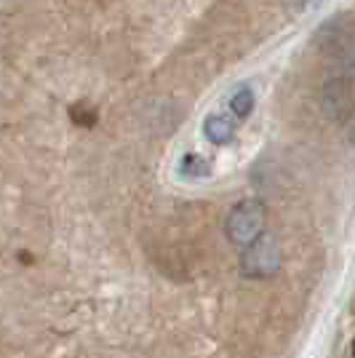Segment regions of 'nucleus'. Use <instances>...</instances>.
Here are the masks:
<instances>
[{
	"label": "nucleus",
	"instance_id": "1",
	"mask_svg": "<svg viewBox=\"0 0 355 358\" xmlns=\"http://www.w3.org/2000/svg\"><path fill=\"white\" fill-rule=\"evenodd\" d=\"M265 224H267V209L262 201L256 198H246L233 206V211L227 214V222H224V233L227 238L233 241L236 246H249L256 238L265 236Z\"/></svg>",
	"mask_w": 355,
	"mask_h": 358
},
{
	"label": "nucleus",
	"instance_id": "6",
	"mask_svg": "<svg viewBox=\"0 0 355 358\" xmlns=\"http://www.w3.org/2000/svg\"><path fill=\"white\" fill-rule=\"evenodd\" d=\"M350 142H353V145H355V129H353V134H350Z\"/></svg>",
	"mask_w": 355,
	"mask_h": 358
},
{
	"label": "nucleus",
	"instance_id": "3",
	"mask_svg": "<svg viewBox=\"0 0 355 358\" xmlns=\"http://www.w3.org/2000/svg\"><path fill=\"white\" fill-rule=\"evenodd\" d=\"M203 134H206V139L211 145H227L236 136V123L227 118V115L214 113V115H208L203 120Z\"/></svg>",
	"mask_w": 355,
	"mask_h": 358
},
{
	"label": "nucleus",
	"instance_id": "2",
	"mask_svg": "<svg viewBox=\"0 0 355 358\" xmlns=\"http://www.w3.org/2000/svg\"><path fill=\"white\" fill-rule=\"evenodd\" d=\"M283 252L275 236H262L243 249L240 257V273L246 278H270L281 270Z\"/></svg>",
	"mask_w": 355,
	"mask_h": 358
},
{
	"label": "nucleus",
	"instance_id": "5",
	"mask_svg": "<svg viewBox=\"0 0 355 358\" xmlns=\"http://www.w3.org/2000/svg\"><path fill=\"white\" fill-rule=\"evenodd\" d=\"M179 169H182V174H187V177H206L208 161L206 158H201V155H195V152H190V155L182 158Z\"/></svg>",
	"mask_w": 355,
	"mask_h": 358
},
{
	"label": "nucleus",
	"instance_id": "4",
	"mask_svg": "<svg viewBox=\"0 0 355 358\" xmlns=\"http://www.w3.org/2000/svg\"><path fill=\"white\" fill-rule=\"evenodd\" d=\"M230 110L236 118H249L254 110V91L249 86H240V89L233 91L230 96Z\"/></svg>",
	"mask_w": 355,
	"mask_h": 358
}]
</instances>
